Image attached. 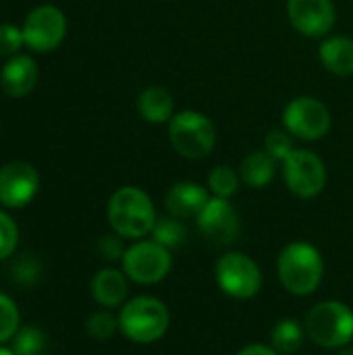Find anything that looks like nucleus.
Returning <instances> with one entry per match:
<instances>
[{"label": "nucleus", "mask_w": 353, "mask_h": 355, "mask_svg": "<svg viewBox=\"0 0 353 355\" xmlns=\"http://www.w3.org/2000/svg\"><path fill=\"white\" fill-rule=\"evenodd\" d=\"M277 272L281 285L298 297L312 295L325 275V262L318 252L308 241H293L285 245L277 260Z\"/></svg>", "instance_id": "nucleus-1"}, {"label": "nucleus", "mask_w": 353, "mask_h": 355, "mask_svg": "<svg viewBox=\"0 0 353 355\" xmlns=\"http://www.w3.org/2000/svg\"><path fill=\"white\" fill-rule=\"evenodd\" d=\"M108 223L119 237L141 239L154 231L156 210L150 196L139 187H121L108 202Z\"/></svg>", "instance_id": "nucleus-2"}, {"label": "nucleus", "mask_w": 353, "mask_h": 355, "mask_svg": "<svg viewBox=\"0 0 353 355\" xmlns=\"http://www.w3.org/2000/svg\"><path fill=\"white\" fill-rule=\"evenodd\" d=\"M171 324L169 308L150 295H141L131 300L119 316V327L123 335L133 343H154L160 341Z\"/></svg>", "instance_id": "nucleus-3"}, {"label": "nucleus", "mask_w": 353, "mask_h": 355, "mask_svg": "<svg viewBox=\"0 0 353 355\" xmlns=\"http://www.w3.org/2000/svg\"><path fill=\"white\" fill-rule=\"evenodd\" d=\"M306 335L325 349L345 347L353 339V310L343 302H320L306 316Z\"/></svg>", "instance_id": "nucleus-4"}, {"label": "nucleus", "mask_w": 353, "mask_h": 355, "mask_svg": "<svg viewBox=\"0 0 353 355\" xmlns=\"http://www.w3.org/2000/svg\"><path fill=\"white\" fill-rule=\"evenodd\" d=\"M169 139L177 154L189 160H200L214 150L216 129L206 114L183 110L169 121Z\"/></svg>", "instance_id": "nucleus-5"}, {"label": "nucleus", "mask_w": 353, "mask_h": 355, "mask_svg": "<svg viewBox=\"0 0 353 355\" xmlns=\"http://www.w3.org/2000/svg\"><path fill=\"white\" fill-rule=\"evenodd\" d=\"M214 275L223 293L235 300H252L262 289V272L258 264L241 252L221 256L214 266Z\"/></svg>", "instance_id": "nucleus-6"}, {"label": "nucleus", "mask_w": 353, "mask_h": 355, "mask_svg": "<svg viewBox=\"0 0 353 355\" xmlns=\"http://www.w3.org/2000/svg\"><path fill=\"white\" fill-rule=\"evenodd\" d=\"M171 250L156 241H137L123 254L125 275L139 285H156L171 272Z\"/></svg>", "instance_id": "nucleus-7"}, {"label": "nucleus", "mask_w": 353, "mask_h": 355, "mask_svg": "<svg viewBox=\"0 0 353 355\" xmlns=\"http://www.w3.org/2000/svg\"><path fill=\"white\" fill-rule=\"evenodd\" d=\"M283 125L291 135L304 141H316L329 133L331 112L318 98L298 96L285 106Z\"/></svg>", "instance_id": "nucleus-8"}, {"label": "nucleus", "mask_w": 353, "mask_h": 355, "mask_svg": "<svg viewBox=\"0 0 353 355\" xmlns=\"http://www.w3.org/2000/svg\"><path fill=\"white\" fill-rule=\"evenodd\" d=\"M285 183L289 191L302 200L316 198L327 185V168L320 156L310 150H293L283 160Z\"/></svg>", "instance_id": "nucleus-9"}, {"label": "nucleus", "mask_w": 353, "mask_h": 355, "mask_svg": "<svg viewBox=\"0 0 353 355\" xmlns=\"http://www.w3.org/2000/svg\"><path fill=\"white\" fill-rule=\"evenodd\" d=\"M67 33V19L56 6H40L25 19L23 40L35 52L54 50Z\"/></svg>", "instance_id": "nucleus-10"}, {"label": "nucleus", "mask_w": 353, "mask_h": 355, "mask_svg": "<svg viewBox=\"0 0 353 355\" xmlns=\"http://www.w3.org/2000/svg\"><path fill=\"white\" fill-rule=\"evenodd\" d=\"M196 220L202 235L214 245H229L239 235V216L225 198H210Z\"/></svg>", "instance_id": "nucleus-11"}, {"label": "nucleus", "mask_w": 353, "mask_h": 355, "mask_svg": "<svg viewBox=\"0 0 353 355\" xmlns=\"http://www.w3.org/2000/svg\"><path fill=\"white\" fill-rule=\"evenodd\" d=\"M287 15L291 25L306 37L327 35L337 21L331 0H287Z\"/></svg>", "instance_id": "nucleus-12"}, {"label": "nucleus", "mask_w": 353, "mask_h": 355, "mask_svg": "<svg viewBox=\"0 0 353 355\" xmlns=\"http://www.w3.org/2000/svg\"><path fill=\"white\" fill-rule=\"evenodd\" d=\"M40 189V177L27 162H8L0 168V204L8 208L27 206Z\"/></svg>", "instance_id": "nucleus-13"}, {"label": "nucleus", "mask_w": 353, "mask_h": 355, "mask_svg": "<svg viewBox=\"0 0 353 355\" xmlns=\"http://www.w3.org/2000/svg\"><path fill=\"white\" fill-rule=\"evenodd\" d=\"M208 200L210 196L202 185L191 181H181L166 191L164 206L173 218L183 220V218H198V214L204 210Z\"/></svg>", "instance_id": "nucleus-14"}, {"label": "nucleus", "mask_w": 353, "mask_h": 355, "mask_svg": "<svg viewBox=\"0 0 353 355\" xmlns=\"http://www.w3.org/2000/svg\"><path fill=\"white\" fill-rule=\"evenodd\" d=\"M35 81H37V67H35L33 58L23 56V54L12 56L0 73L2 89L10 98L27 96L35 87Z\"/></svg>", "instance_id": "nucleus-15"}, {"label": "nucleus", "mask_w": 353, "mask_h": 355, "mask_svg": "<svg viewBox=\"0 0 353 355\" xmlns=\"http://www.w3.org/2000/svg\"><path fill=\"white\" fill-rule=\"evenodd\" d=\"M320 60L327 67V71L339 75V77H347L353 75V40L352 37H343V35H335L329 37L320 44Z\"/></svg>", "instance_id": "nucleus-16"}, {"label": "nucleus", "mask_w": 353, "mask_h": 355, "mask_svg": "<svg viewBox=\"0 0 353 355\" xmlns=\"http://www.w3.org/2000/svg\"><path fill=\"white\" fill-rule=\"evenodd\" d=\"M137 112L148 123H154V125L169 123L175 116L173 114V96L169 94V89L158 87V85L146 87L137 98Z\"/></svg>", "instance_id": "nucleus-17"}, {"label": "nucleus", "mask_w": 353, "mask_h": 355, "mask_svg": "<svg viewBox=\"0 0 353 355\" xmlns=\"http://www.w3.org/2000/svg\"><path fill=\"white\" fill-rule=\"evenodd\" d=\"M127 291L129 289H127L125 275L119 270H112V268L100 270L92 281V293H94L96 302L106 306V308L119 306L127 297Z\"/></svg>", "instance_id": "nucleus-18"}, {"label": "nucleus", "mask_w": 353, "mask_h": 355, "mask_svg": "<svg viewBox=\"0 0 353 355\" xmlns=\"http://www.w3.org/2000/svg\"><path fill=\"white\" fill-rule=\"evenodd\" d=\"M241 179L248 187H254V189H262L266 187L273 179H275V173H277V160L266 152H252L243 158L241 162Z\"/></svg>", "instance_id": "nucleus-19"}, {"label": "nucleus", "mask_w": 353, "mask_h": 355, "mask_svg": "<svg viewBox=\"0 0 353 355\" xmlns=\"http://www.w3.org/2000/svg\"><path fill=\"white\" fill-rule=\"evenodd\" d=\"M304 329L298 320L293 318H283L275 324L273 333H270V343L273 349L281 355L298 354L300 347L304 345Z\"/></svg>", "instance_id": "nucleus-20"}, {"label": "nucleus", "mask_w": 353, "mask_h": 355, "mask_svg": "<svg viewBox=\"0 0 353 355\" xmlns=\"http://www.w3.org/2000/svg\"><path fill=\"white\" fill-rule=\"evenodd\" d=\"M237 187H239V177H237V173L231 166L221 164V166L210 171V175H208V189L212 191L214 198L229 200L231 196H235Z\"/></svg>", "instance_id": "nucleus-21"}, {"label": "nucleus", "mask_w": 353, "mask_h": 355, "mask_svg": "<svg viewBox=\"0 0 353 355\" xmlns=\"http://www.w3.org/2000/svg\"><path fill=\"white\" fill-rule=\"evenodd\" d=\"M152 235H154L156 243L164 245L166 250H175L185 241L187 231L179 218H160V220H156Z\"/></svg>", "instance_id": "nucleus-22"}, {"label": "nucleus", "mask_w": 353, "mask_h": 355, "mask_svg": "<svg viewBox=\"0 0 353 355\" xmlns=\"http://www.w3.org/2000/svg\"><path fill=\"white\" fill-rule=\"evenodd\" d=\"M46 349L44 335L37 329H25L15 341V355H42Z\"/></svg>", "instance_id": "nucleus-23"}, {"label": "nucleus", "mask_w": 353, "mask_h": 355, "mask_svg": "<svg viewBox=\"0 0 353 355\" xmlns=\"http://www.w3.org/2000/svg\"><path fill=\"white\" fill-rule=\"evenodd\" d=\"M264 150L275 158V160H285L295 148H293V139L289 137V131H270L264 139Z\"/></svg>", "instance_id": "nucleus-24"}, {"label": "nucleus", "mask_w": 353, "mask_h": 355, "mask_svg": "<svg viewBox=\"0 0 353 355\" xmlns=\"http://www.w3.org/2000/svg\"><path fill=\"white\" fill-rule=\"evenodd\" d=\"M19 324V312L10 297L0 293V343L10 339Z\"/></svg>", "instance_id": "nucleus-25"}, {"label": "nucleus", "mask_w": 353, "mask_h": 355, "mask_svg": "<svg viewBox=\"0 0 353 355\" xmlns=\"http://www.w3.org/2000/svg\"><path fill=\"white\" fill-rule=\"evenodd\" d=\"M117 324H119V320H114L108 312H98V314L89 316V320H87V333L94 339L104 341V339H108V337L114 335Z\"/></svg>", "instance_id": "nucleus-26"}, {"label": "nucleus", "mask_w": 353, "mask_h": 355, "mask_svg": "<svg viewBox=\"0 0 353 355\" xmlns=\"http://www.w3.org/2000/svg\"><path fill=\"white\" fill-rule=\"evenodd\" d=\"M15 245H17V227L10 220V216L0 212V260L8 258Z\"/></svg>", "instance_id": "nucleus-27"}, {"label": "nucleus", "mask_w": 353, "mask_h": 355, "mask_svg": "<svg viewBox=\"0 0 353 355\" xmlns=\"http://www.w3.org/2000/svg\"><path fill=\"white\" fill-rule=\"evenodd\" d=\"M23 44H25V40H23V29H17L15 25H0V54L10 56V54H15Z\"/></svg>", "instance_id": "nucleus-28"}, {"label": "nucleus", "mask_w": 353, "mask_h": 355, "mask_svg": "<svg viewBox=\"0 0 353 355\" xmlns=\"http://www.w3.org/2000/svg\"><path fill=\"white\" fill-rule=\"evenodd\" d=\"M100 250H102V254L106 256V260H119V258H123V248H121V241L119 239H114V237H104V239H100Z\"/></svg>", "instance_id": "nucleus-29"}, {"label": "nucleus", "mask_w": 353, "mask_h": 355, "mask_svg": "<svg viewBox=\"0 0 353 355\" xmlns=\"http://www.w3.org/2000/svg\"><path fill=\"white\" fill-rule=\"evenodd\" d=\"M237 355H281L277 354L273 347H268V345H248V347H243L241 352Z\"/></svg>", "instance_id": "nucleus-30"}, {"label": "nucleus", "mask_w": 353, "mask_h": 355, "mask_svg": "<svg viewBox=\"0 0 353 355\" xmlns=\"http://www.w3.org/2000/svg\"><path fill=\"white\" fill-rule=\"evenodd\" d=\"M337 355H353V347H345L343 352H339Z\"/></svg>", "instance_id": "nucleus-31"}, {"label": "nucleus", "mask_w": 353, "mask_h": 355, "mask_svg": "<svg viewBox=\"0 0 353 355\" xmlns=\"http://www.w3.org/2000/svg\"><path fill=\"white\" fill-rule=\"evenodd\" d=\"M0 355H15V352H10V349H0Z\"/></svg>", "instance_id": "nucleus-32"}]
</instances>
